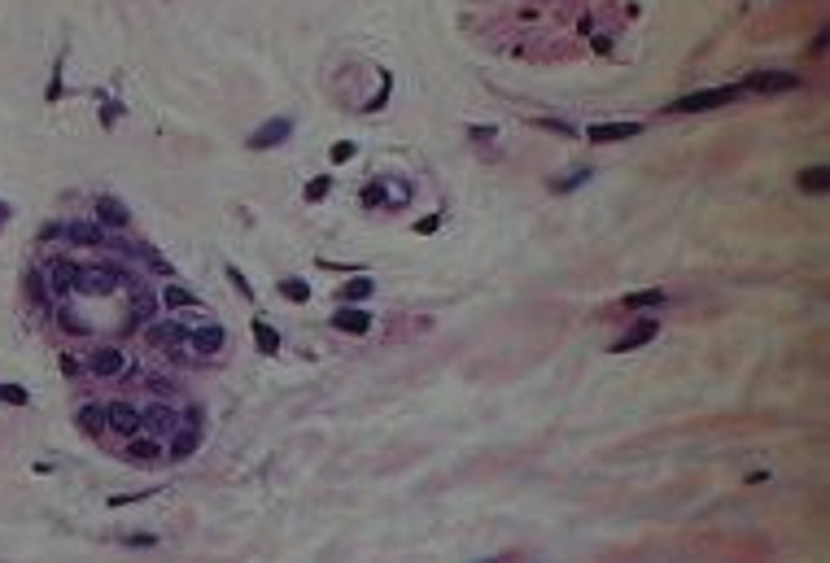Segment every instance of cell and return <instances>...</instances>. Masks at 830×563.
Returning a JSON list of instances; mask_svg holds the SVG:
<instances>
[{"label":"cell","mask_w":830,"mask_h":563,"mask_svg":"<svg viewBox=\"0 0 830 563\" xmlns=\"http://www.w3.org/2000/svg\"><path fill=\"white\" fill-rule=\"evenodd\" d=\"M66 241H75V245H88V249H101V245H110V241H105V232H101V227H92V223H70V227H66Z\"/></svg>","instance_id":"cell-15"},{"label":"cell","mask_w":830,"mask_h":563,"mask_svg":"<svg viewBox=\"0 0 830 563\" xmlns=\"http://www.w3.org/2000/svg\"><path fill=\"white\" fill-rule=\"evenodd\" d=\"M193 337V332L184 328V323H175V319H166V323H153L149 328V345H166V354H175L180 345Z\"/></svg>","instance_id":"cell-6"},{"label":"cell","mask_w":830,"mask_h":563,"mask_svg":"<svg viewBox=\"0 0 830 563\" xmlns=\"http://www.w3.org/2000/svg\"><path fill=\"white\" fill-rule=\"evenodd\" d=\"M5 214H9V210H5V201H0V223H5Z\"/></svg>","instance_id":"cell-36"},{"label":"cell","mask_w":830,"mask_h":563,"mask_svg":"<svg viewBox=\"0 0 830 563\" xmlns=\"http://www.w3.org/2000/svg\"><path fill=\"white\" fill-rule=\"evenodd\" d=\"M162 302H166V310H193V306H201V302H197V293H188L184 284H166Z\"/></svg>","instance_id":"cell-18"},{"label":"cell","mask_w":830,"mask_h":563,"mask_svg":"<svg viewBox=\"0 0 830 563\" xmlns=\"http://www.w3.org/2000/svg\"><path fill=\"white\" fill-rule=\"evenodd\" d=\"M332 328H341V332H350V337H363L367 328H372V315H367V310H337V315H332Z\"/></svg>","instance_id":"cell-11"},{"label":"cell","mask_w":830,"mask_h":563,"mask_svg":"<svg viewBox=\"0 0 830 563\" xmlns=\"http://www.w3.org/2000/svg\"><path fill=\"white\" fill-rule=\"evenodd\" d=\"M830 188V171L826 166H804L800 171V193H826Z\"/></svg>","instance_id":"cell-17"},{"label":"cell","mask_w":830,"mask_h":563,"mask_svg":"<svg viewBox=\"0 0 830 563\" xmlns=\"http://www.w3.org/2000/svg\"><path fill=\"white\" fill-rule=\"evenodd\" d=\"M289 131H293L289 118H267V123L249 136V149H258V153H263V149H276V145H284V140H289Z\"/></svg>","instance_id":"cell-5"},{"label":"cell","mask_w":830,"mask_h":563,"mask_svg":"<svg viewBox=\"0 0 830 563\" xmlns=\"http://www.w3.org/2000/svg\"><path fill=\"white\" fill-rule=\"evenodd\" d=\"M656 332H660V323H656V319H643V323H634V328H630V332H625L621 341L612 345V354H630V350H638V345L656 341Z\"/></svg>","instance_id":"cell-9"},{"label":"cell","mask_w":830,"mask_h":563,"mask_svg":"<svg viewBox=\"0 0 830 563\" xmlns=\"http://www.w3.org/2000/svg\"><path fill=\"white\" fill-rule=\"evenodd\" d=\"M656 306H664V293L660 289H643V293L625 297V310H656Z\"/></svg>","instance_id":"cell-21"},{"label":"cell","mask_w":830,"mask_h":563,"mask_svg":"<svg viewBox=\"0 0 830 563\" xmlns=\"http://www.w3.org/2000/svg\"><path fill=\"white\" fill-rule=\"evenodd\" d=\"M0 402H9V406H27V402H31V393H27V389H18V385H0Z\"/></svg>","instance_id":"cell-25"},{"label":"cell","mask_w":830,"mask_h":563,"mask_svg":"<svg viewBox=\"0 0 830 563\" xmlns=\"http://www.w3.org/2000/svg\"><path fill=\"white\" fill-rule=\"evenodd\" d=\"M57 323H62L66 332H75V337H83V332H88V323H79V319H70V310H62V315H57Z\"/></svg>","instance_id":"cell-30"},{"label":"cell","mask_w":830,"mask_h":563,"mask_svg":"<svg viewBox=\"0 0 830 563\" xmlns=\"http://www.w3.org/2000/svg\"><path fill=\"white\" fill-rule=\"evenodd\" d=\"M367 297H372V280H354L341 289V302H367Z\"/></svg>","instance_id":"cell-24"},{"label":"cell","mask_w":830,"mask_h":563,"mask_svg":"<svg viewBox=\"0 0 830 563\" xmlns=\"http://www.w3.org/2000/svg\"><path fill=\"white\" fill-rule=\"evenodd\" d=\"M88 367H92V376H118V371L127 367V358H123V350H114V345H101V350H92V358H88Z\"/></svg>","instance_id":"cell-8"},{"label":"cell","mask_w":830,"mask_h":563,"mask_svg":"<svg viewBox=\"0 0 830 563\" xmlns=\"http://www.w3.org/2000/svg\"><path fill=\"white\" fill-rule=\"evenodd\" d=\"M590 179V171H573L568 179H555V188H560V193H568V188H577V184H586Z\"/></svg>","instance_id":"cell-29"},{"label":"cell","mask_w":830,"mask_h":563,"mask_svg":"<svg viewBox=\"0 0 830 563\" xmlns=\"http://www.w3.org/2000/svg\"><path fill=\"white\" fill-rule=\"evenodd\" d=\"M381 197H385V184H367L363 188V206H381Z\"/></svg>","instance_id":"cell-31"},{"label":"cell","mask_w":830,"mask_h":563,"mask_svg":"<svg viewBox=\"0 0 830 563\" xmlns=\"http://www.w3.org/2000/svg\"><path fill=\"white\" fill-rule=\"evenodd\" d=\"M158 454H162V450H158V441H153V433H149V437H136L132 446H127V459H132V463H153Z\"/></svg>","instance_id":"cell-19"},{"label":"cell","mask_w":830,"mask_h":563,"mask_svg":"<svg viewBox=\"0 0 830 563\" xmlns=\"http://www.w3.org/2000/svg\"><path fill=\"white\" fill-rule=\"evenodd\" d=\"M280 293L289 297V302H298V306L311 302V284H306V280H280Z\"/></svg>","instance_id":"cell-23"},{"label":"cell","mask_w":830,"mask_h":563,"mask_svg":"<svg viewBox=\"0 0 830 563\" xmlns=\"http://www.w3.org/2000/svg\"><path fill=\"white\" fill-rule=\"evenodd\" d=\"M538 127H542V131H555V136H573V127L560 123V118H538Z\"/></svg>","instance_id":"cell-28"},{"label":"cell","mask_w":830,"mask_h":563,"mask_svg":"<svg viewBox=\"0 0 830 563\" xmlns=\"http://www.w3.org/2000/svg\"><path fill=\"white\" fill-rule=\"evenodd\" d=\"M105 424H110L114 433H123V437H136V433H140V424H145V419H140V411H136L132 402L114 398L110 406H105Z\"/></svg>","instance_id":"cell-3"},{"label":"cell","mask_w":830,"mask_h":563,"mask_svg":"<svg viewBox=\"0 0 830 563\" xmlns=\"http://www.w3.org/2000/svg\"><path fill=\"white\" fill-rule=\"evenodd\" d=\"M800 88V75L791 70H752L743 83V92H761V97H774V92H796Z\"/></svg>","instance_id":"cell-2"},{"label":"cell","mask_w":830,"mask_h":563,"mask_svg":"<svg viewBox=\"0 0 830 563\" xmlns=\"http://www.w3.org/2000/svg\"><path fill=\"white\" fill-rule=\"evenodd\" d=\"M638 131H643V123H595L586 131L595 145H616V140H634Z\"/></svg>","instance_id":"cell-7"},{"label":"cell","mask_w":830,"mask_h":563,"mask_svg":"<svg viewBox=\"0 0 830 563\" xmlns=\"http://www.w3.org/2000/svg\"><path fill=\"white\" fill-rule=\"evenodd\" d=\"M44 280H49V293H57V297H62V293H75L79 280H83V267H79V262H70V258H57Z\"/></svg>","instance_id":"cell-4"},{"label":"cell","mask_w":830,"mask_h":563,"mask_svg":"<svg viewBox=\"0 0 830 563\" xmlns=\"http://www.w3.org/2000/svg\"><path fill=\"white\" fill-rule=\"evenodd\" d=\"M140 419H145V428L153 437H158V433H175V411H171V406H162V402L149 406V411H140Z\"/></svg>","instance_id":"cell-13"},{"label":"cell","mask_w":830,"mask_h":563,"mask_svg":"<svg viewBox=\"0 0 830 563\" xmlns=\"http://www.w3.org/2000/svg\"><path fill=\"white\" fill-rule=\"evenodd\" d=\"M197 446H201V433H197L193 424H188L184 433H171V459H188Z\"/></svg>","instance_id":"cell-16"},{"label":"cell","mask_w":830,"mask_h":563,"mask_svg":"<svg viewBox=\"0 0 830 563\" xmlns=\"http://www.w3.org/2000/svg\"><path fill=\"white\" fill-rule=\"evenodd\" d=\"M324 193H328V179H315V184H306V197H311V201H319Z\"/></svg>","instance_id":"cell-33"},{"label":"cell","mask_w":830,"mask_h":563,"mask_svg":"<svg viewBox=\"0 0 830 563\" xmlns=\"http://www.w3.org/2000/svg\"><path fill=\"white\" fill-rule=\"evenodd\" d=\"M188 341H193V350H197V354H219V350H223V341H228V332H223L219 323H210V328H197Z\"/></svg>","instance_id":"cell-12"},{"label":"cell","mask_w":830,"mask_h":563,"mask_svg":"<svg viewBox=\"0 0 830 563\" xmlns=\"http://www.w3.org/2000/svg\"><path fill=\"white\" fill-rule=\"evenodd\" d=\"M62 371H66V376H79V363L70 354H62Z\"/></svg>","instance_id":"cell-35"},{"label":"cell","mask_w":830,"mask_h":563,"mask_svg":"<svg viewBox=\"0 0 830 563\" xmlns=\"http://www.w3.org/2000/svg\"><path fill=\"white\" fill-rule=\"evenodd\" d=\"M328 158L337 162V166H341V162H350V158H354V145H350V140H341V145H332V149H328Z\"/></svg>","instance_id":"cell-27"},{"label":"cell","mask_w":830,"mask_h":563,"mask_svg":"<svg viewBox=\"0 0 830 563\" xmlns=\"http://www.w3.org/2000/svg\"><path fill=\"white\" fill-rule=\"evenodd\" d=\"M254 341H258L263 354H280V332L271 328V323H263V319H254Z\"/></svg>","instance_id":"cell-20"},{"label":"cell","mask_w":830,"mask_h":563,"mask_svg":"<svg viewBox=\"0 0 830 563\" xmlns=\"http://www.w3.org/2000/svg\"><path fill=\"white\" fill-rule=\"evenodd\" d=\"M743 101V83H726V88H704V92H691V97L673 101L669 114H704V110H717V105H734Z\"/></svg>","instance_id":"cell-1"},{"label":"cell","mask_w":830,"mask_h":563,"mask_svg":"<svg viewBox=\"0 0 830 563\" xmlns=\"http://www.w3.org/2000/svg\"><path fill=\"white\" fill-rule=\"evenodd\" d=\"M101 419H105L101 406H83V411H79V428H83L88 437H97V433H101Z\"/></svg>","instance_id":"cell-22"},{"label":"cell","mask_w":830,"mask_h":563,"mask_svg":"<svg viewBox=\"0 0 830 563\" xmlns=\"http://www.w3.org/2000/svg\"><path fill=\"white\" fill-rule=\"evenodd\" d=\"M127 546H153V533H132V537H127Z\"/></svg>","instance_id":"cell-34"},{"label":"cell","mask_w":830,"mask_h":563,"mask_svg":"<svg viewBox=\"0 0 830 563\" xmlns=\"http://www.w3.org/2000/svg\"><path fill=\"white\" fill-rule=\"evenodd\" d=\"M97 219H101L105 227H127V223H132V214L123 210V201H114V197H97Z\"/></svg>","instance_id":"cell-14"},{"label":"cell","mask_w":830,"mask_h":563,"mask_svg":"<svg viewBox=\"0 0 830 563\" xmlns=\"http://www.w3.org/2000/svg\"><path fill=\"white\" fill-rule=\"evenodd\" d=\"M228 280H232V289H236V293H245V297H249V284H245V275L236 271V267H228Z\"/></svg>","instance_id":"cell-32"},{"label":"cell","mask_w":830,"mask_h":563,"mask_svg":"<svg viewBox=\"0 0 830 563\" xmlns=\"http://www.w3.org/2000/svg\"><path fill=\"white\" fill-rule=\"evenodd\" d=\"M118 267H97V271H83V280H79V289L83 293H114L118 289Z\"/></svg>","instance_id":"cell-10"},{"label":"cell","mask_w":830,"mask_h":563,"mask_svg":"<svg viewBox=\"0 0 830 563\" xmlns=\"http://www.w3.org/2000/svg\"><path fill=\"white\" fill-rule=\"evenodd\" d=\"M27 289H31L35 302H49V284H44V275H40V271H31V284H27Z\"/></svg>","instance_id":"cell-26"}]
</instances>
